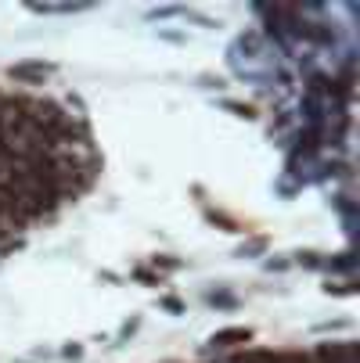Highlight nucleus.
Masks as SVG:
<instances>
[{"label":"nucleus","instance_id":"f257e3e1","mask_svg":"<svg viewBox=\"0 0 360 363\" xmlns=\"http://www.w3.org/2000/svg\"><path fill=\"white\" fill-rule=\"evenodd\" d=\"M234 338L249 342V331H242V328H238V331H220V335H213V342H216V345H231Z\"/></svg>","mask_w":360,"mask_h":363}]
</instances>
